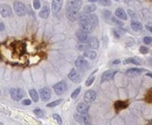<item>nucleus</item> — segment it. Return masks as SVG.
<instances>
[{
  "label": "nucleus",
  "mask_w": 152,
  "mask_h": 125,
  "mask_svg": "<svg viewBox=\"0 0 152 125\" xmlns=\"http://www.w3.org/2000/svg\"><path fill=\"white\" fill-rule=\"evenodd\" d=\"M75 65H76V68H77L78 70H80L81 72H86L87 70L89 69L88 62L83 56H80V57H78L77 59H76Z\"/></svg>",
  "instance_id": "nucleus-3"
},
{
  "label": "nucleus",
  "mask_w": 152,
  "mask_h": 125,
  "mask_svg": "<svg viewBox=\"0 0 152 125\" xmlns=\"http://www.w3.org/2000/svg\"><path fill=\"white\" fill-rule=\"evenodd\" d=\"M146 76H148V77H151V78H152V73H146Z\"/></svg>",
  "instance_id": "nucleus-44"
},
{
  "label": "nucleus",
  "mask_w": 152,
  "mask_h": 125,
  "mask_svg": "<svg viewBox=\"0 0 152 125\" xmlns=\"http://www.w3.org/2000/svg\"><path fill=\"white\" fill-rule=\"evenodd\" d=\"M113 34H114L115 37H117V38H119V37H120V35H121V34H119V33H118L116 30H113Z\"/></svg>",
  "instance_id": "nucleus-41"
},
{
  "label": "nucleus",
  "mask_w": 152,
  "mask_h": 125,
  "mask_svg": "<svg viewBox=\"0 0 152 125\" xmlns=\"http://www.w3.org/2000/svg\"><path fill=\"white\" fill-rule=\"evenodd\" d=\"M81 89H82L81 87H78L76 90H74V91H73V93L71 94V97H72L73 99H75L76 97H77V96L79 95V94H80V92H81Z\"/></svg>",
  "instance_id": "nucleus-28"
},
{
  "label": "nucleus",
  "mask_w": 152,
  "mask_h": 125,
  "mask_svg": "<svg viewBox=\"0 0 152 125\" xmlns=\"http://www.w3.org/2000/svg\"><path fill=\"white\" fill-rule=\"evenodd\" d=\"M74 117L79 123H82V124H89L90 123V117L87 114H82V113L77 112L74 114Z\"/></svg>",
  "instance_id": "nucleus-7"
},
{
  "label": "nucleus",
  "mask_w": 152,
  "mask_h": 125,
  "mask_svg": "<svg viewBox=\"0 0 152 125\" xmlns=\"http://www.w3.org/2000/svg\"><path fill=\"white\" fill-rule=\"evenodd\" d=\"M52 117L59 123V124H61L62 123V118H61V116H59V115H57V114H53L52 115Z\"/></svg>",
  "instance_id": "nucleus-36"
},
{
  "label": "nucleus",
  "mask_w": 152,
  "mask_h": 125,
  "mask_svg": "<svg viewBox=\"0 0 152 125\" xmlns=\"http://www.w3.org/2000/svg\"><path fill=\"white\" fill-rule=\"evenodd\" d=\"M144 42L145 44H151V43H152V37H150V36H145V37L144 38Z\"/></svg>",
  "instance_id": "nucleus-38"
},
{
  "label": "nucleus",
  "mask_w": 152,
  "mask_h": 125,
  "mask_svg": "<svg viewBox=\"0 0 152 125\" xmlns=\"http://www.w3.org/2000/svg\"><path fill=\"white\" fill-rule=\"evenodd\" d=\"M4 29H5V27H4V24H3V22H1L0 23V31H4Z\"/></svg>",
  "instance_id": "nucleus-42"
},
{
  "label": "nucleus",
  "mask_w": 152,
  "mask_h": 125,
  "mask_svg": "<svg viewBox=\"0 0 152 125\" xmlns=\"http://www.w3.org/2000/svg\"><path fill=\"white\" fill-rule=\"evenodd\" d=\"M115 15H116L118 18L122 19V20H126V19H128V15H126V13H124V11L122 8H118V9L115 11Z\"/></svg>",
  "instance_id": "nucleus-19"
},
{
  "label": "nucleus",
  "mask_w": 152,
  "mask_h": 125,
  "mask_svg": "<svg viewBox=\"0 0 152 125\" xmlns=\"http://www.w3.org/2000/svg\"><path fill=\"white\" fill-rule=\"evenodd\" d=\"M23 104L24 105H31L32 104V101H31V99H24L23 100Z\"/></svg>",
  "instance_id": "nucleus-39"
},
{
  "label": "nucleus",
  "mask_w": 152,
  "mask_h": 125,
  "mask_svg": "<svg viewBox=\"0 0 152 125\" xmlns=\"http://www.w3.org/2000/svg\"><path fill=\"white\" fill-rule=\"evenodd\" d=\"M82 0H68L67 2V10L79 11L82 7Z\"/></svg>",
  "instance_id": "nucleus-5"
},
{
  "label": "nucleus",
  "mask_w": 152,
  "mask_h": 125,
  "mask_svg": "<svg viewBox=\"0 0 152 125\" xmlns=\"http://www.w3.org/2000/svg\"><path fill=\"white\" fill-rule=\"evenodd\" d=\"M34 114H35V116H37L38 117H43L44 116V112H43V110H41V109H34Z\"/></svg>",
  "instance_id": "nucleus-31"
},
{
  "label": "nucleus",
  "mask_w": 152,
  "mask_h": 125,
  "mask_svg": "<svg viewBox=\"0 0 152 125\" xmlns=\"http://www.w3.org/2000/svg\"><path fill=\"white\" fill-rule=\"evenodd\" d=\"M39 15H40V17H42L44 19H46V18L48 17V15H49V9H48V7L47 5H45L43 7V9L40 11Z\"/></svg>",
  "instance_id": "nucleus-21"
},
{
  "label": "nucleus",
  "mask_w": 152,
  "mask_h": 125,
  "mask_svg": "<svg viewBox=\"0 0 152 125\" xmlns=\"http://www.w3.org/2000/svg\"><path fill=\"white\" fill-rule=\"evenodd\" d=\"M128 106V104L125 101H116L114 103V107H115V110L117 112H119L121 109H125Z\"/></svg>",
  "instance_id": "nucleus-20"
},
{
  "label": "nucleus",
  "mask_w": 152,
  "mask_h": 125,
  "mask_svg": "<svg viewBox=\"0 0 152 125\" xmlns=\"http://www.w3.org/2000/svg\"><path fill=\"white\" fill-rule=\"evenodd\" d=\"M62 102V99H59V100H55V101H53V102H50V103H48V104H47V106L48 107H55V106H57L58 104H60Z\"/></svg>",
  "instance_id": "nucleus-32"
},
{
  "label": "nucleus",
  "mask_w": 152,
  "mask_h": 125,
  "mask_svg": "<svg viewBox=\"0 0 152 125\" xmlns=\"http://www.w3.org/2000/svg\"><path fill=\"white\" fill-rule=\"evenodd\" d=\"M79 26L82 30L88 33H92L98 26V18L95 14H85L83 13L79 19Z\"/></svg>",
  "instance_id": "nucleus-1"
},
{
  "label": "nucleus",
  "mask_w": 152,
  "mask_h": 125,
  "mask_svg": "<svg viewBox=\"0 0 152 125\" xmlns=\"http://www.w3.org/2000/svg\"><path fill=\"white\" fill-rule=\"evenodd\" d=\"M87 43L89 45V47H90V48H93V49H97V48H99V40H98L96 37H94V36L89 37Z\"/></svg>",
  "instance_id": "nucleus-17"
},
{
  "label": "nucleus",
  "mask_w": 152,
  "mask_h": 125,
  "mask_svg": "<svg viewBox=\"0 0 152 125\" xmlns=\"http://www.w3.org/2000/svg\"><path fill=\"white\" fill-rule=\"evenodd\" d=\"M11 96L13 100L15 101H19L23 98V96H25V92L22 89L19 88H13L11 90Z\"/></svg>",
  "instance_id": "nucleus-6"
},
{
  "label": "nucleus",
  "mask_w": 152,
  "mask_h": 125,
  "mask_svg": "<svg viewBox=\"0 0 152 125\" xmlns=\"http://www.w3.org/2000/svg\"><path fill=\"white\" fill-rule=\"evenodd\" d=\"M96 56H97L96 52L95 51H92V50H90V49H88V50H86V51L84 52V57L89 58L91 60L95 59L96 58Z\"/></svg>",
  "instance_id": "nucleus-18"
},
{
  "label": "nucleus",
  "mask_w": 152,
  "mask_h": 125,
  "mask_svg": "<svg viewBox=\"0 0 152 125\" xmlns=\"http://www.w3.org/2000/svg\"><path fill=\"white\" fill-rule=\"evenodd\" d=\"M29 94H30L31 98L32 99V100H33L34 102H37V101H38L39 96H38V93L36 92V90H35V89H31V90H30V92H29Z\"/></svg>",
  "instance_id": "nucleus-23"
},
{
  "label": "nucleus",
  "mask_w": 152,
  "mask_h": 125,
  "mask_svg": "<svg viewBox=\"0 0 152 125\" xmlns=\"http://www.w3.org/2000/svg\"><path fill=\"white\" fill-rule=\"evenodd\" d=\"M149 124H152V120H150V121H149Z\"/></svg>",
  "instance_id": "nucleus-46"
},
{
  "label": "nucleus",
  "mask_w": 152,
  "mask_h": 125,
  "mask_svg": "<svg viewBox=\"0 0 152 125\" xmlns=\"http://www.w3.org/2000/svg\"><path fill=\"white\" fill-rule=\"evenodd\" d=\"M68 78L72 81V82H74V83H79L80 81H81V76H80V73L76 71L75 69H72L70 72H69V73H68Z\"/></svg>",
  "instance_id": "nucleus-9"
},
{
  "label": "nucleus",
  "mask_w": 152,
  "mask_h": 125,
  "mask_svg": "<svg viewBox=\"0 0 152 125\" xmlns=\"http://www.w3.org/2000/svg\"><path fill=\"white\" fill-rule=\"evenodd\" d=\"M99 3L104 6V7H107V6H110L111 5V2H110V0H98Z\"/></svg>",
  "instance_id": "nucleus-30"
},
{
  "label": "nucleus",
  "mask_w": 152,
  "mask_h": 125,
  "mask_svg": "<svg viewBox=\"0 0 152 125\" xmlns=\"http://www.w3.org/2000/svg\"><path fill=\"white\" fill-rule=\"evenodd\" d=\"M40 7H41L40 0H34V1H33V8L35 10H38V9H40Z\"/></svg>",
  "instance_id": "nucleus-35"
},
{
  "label": "nucleus",
  "mask_w": 152,
  "mask_h": 125,
  "mask_svg": "<svg viewBox=\"0 0 152 125\" xmlns=\"http://www.w3.org/2000/svg\"><path fill=\"white\" fill-rule=\"evenodd\" d=\"M115 1H120V0H115Z\"/></svg>",
  "instance_id": "nucleus-47"
},
{
  "label": "nucleus",
  "mask_w": 152,
  "mask_h": 125,
  "mask_svg": "<svg viewBox=\"0 0 152 125\" xmlns=\"http://www.w3.org/2000/svg\"><path fill=\"white\" fill-rule=\"evenodd\" d=\"M146 29H147L150 33H152V22H150V23H148V24L146 25Z\"/></svg>",
  "instance_id": "nucleus-40"
},
{
  "label": "nucleus",
  "mask_w": 152,
  "mask_h": 125,
  "mask_svg": "<svg viewBox=\"0 0 152 125\" xmlns=\"http://www.w3.org/2000/svg\"><path fill=\"white\" fill-rule=\"evenodd\" d=\"M111 22L113 23V24H115V25H117V26H123L124 25V23L121 21V20H119V19H117L116 17H114V16H112L111 17Z\"/></svg>",
  "instance_id": "nucleus-29"
},
{
  "label": "nucleus",
  "mask_w": 152,
  "mask_h": 125,
  "mask_svg": "<svg viewBox=\"0 0 152 125\" xmlns=\"http://www.w3.org/2000/svg\"><path fill=\"white\" fill-rule=\"evenodd\" d=\"M63 6V0H52V9L53 13H58Z\"/></svg>",
  "instance_id": "nucleus-15"
},
{
  "label": "nucleus",
  "mask_w": 152,
  "mask_h": 125,
  "mask_svg": "<svg viewBox=\"0 0 152 125\" xmlns=\"http://www.w3.org/2000/svg\"><path fill=\"white\" fill-rule=\"evenodd\" d=\"M13 9H14V12L17 15L19 16H23L26 14L27 13V8L25 6L24 3L20 2V1H15L13 3Z\"/></svg>",
  "instance_id": "nucleus-2"
},
{
  "label": "nucleus",
  "mask_w": 152,
  "mask_h": 125,
  "mask_svg": "<svg viewBox=\"0 0 152 125\" xmlns=\"http://www.w3.org/2000/svg\"><path fill=\"white\" fill-rule=\"evenodd\" d=\"M89 2H91V3H93V2H96V1H98V0H88Z\"/></svg>",
  "instance_id": "nucleus-45"
},
{
  "label": "nucleus",
  "mask_w": 152,
  "mask_h": 125,
  "mask_svg": "<svg viewBox=\"0 0 152 125\" xmlns=\"http://www.w3.org/2000/svg\"><path fill=\"white\" fill-rule=\"evenodd\" d=\"M95 98H96V93L93 90H88L84 95V100L88 103H91L92 101H94Z\"/></svg>",
  "instance_id": "nucleus-13"
},
{
  "label": "nucleus",
  "mask_w": 152,
  "mask_h": 125,
  "mask_svg": "<svg viewBox=\"0 0 152 125\" xmlns=\"http://www.w3.org/2000/svg\"><path fill=\"white\" fill-rule=\"evenodd\" d=\"M88 33L84 31V30H78L77 32H76V36H77V38L79 39L80 42H84V43H87L88 40Z\"/></svg>",
  "instance_id": "nucleus-11"
},
{
  "label": "nucleus",
  "mask_w": 152,
  "mask_h": 125,
  "mask_svg": "<svg viewBox=\"0 0 152 125\" xmlns=\"http://www.w3.org/2000/svg\"><path fill=\"white\" fill-rule=\"evenodd\" d=\"M83 13H80L79 11H72V10H66V15L68 20L70 21H76L79 20Z\"/></svg>",
  "instance_id": "nucleus-8"
},
{
  "label": "nucleus",
  "mask_w": 152,
  "mask_h": 125,
  "mask_svg": "<svg viewBox=\"0 0 152 125\" xmlns=\"http://www.w3.org/2000/svg\"><path fill=\"white\" fill-rule=\"evenodd\" d=\"M112 63H113V64H119V63H120V60H115V61H113Z\"/></svg>",
  "instance_id": "nucleus-43"
},
{
  "label": "nucleus",
  "mask_w": 152,
  "mask_h": 125,
  "mask_svg": "<svg viewBox=\"0 0 152 125\" xmlns=\"http://www.w3.org/2000/svg\"><path fill=\"white\" fill-rule=\"evenodd\" d=\"M148 48L147 47H144V46H142V47H140V53L141 54H143V55H146L147 53H148Z\"/></svg>",
  "instance_id": "nucleus-34"
},
{
  "label": "nucleus",
  "mask_w": 152,
  "mask_h": 125,
  "mask_svg": "<svg viewBox=\"0 0 152 125\" xmlns=\"http://www.w3.org/2000/svg\"><path fill=\"white\" fill-rule=\"evenodd\" d=\"M124 64L132 63V64H134V65H138V66H140V65H141L140 61H138L136 58H128V59H125V60L124 61Z\"/></svg>",
  "instance_id": "nucleus-26"
},
{
  "label": "nucleus",
  "mask_w": 152,
  "mask_h": 125,
  "mask_svg": "<svg viewBox=\"0 0 152 125\" xmlns=\"http://www.w3.org/2000/svg\"><path fill=\"white\" fill-rule=\"evenodd\" d=\"M117 73H118L117 71H111V70L106 71V72L102 74V82L111 80V79L114 78V76H115V74H116Z\"/></svg>",
  "instance_id": "nucleus-12"
},
{
  "label": "nucleus",
  "mask_w": 152,
  "mask_h": 125,
  "mask_svg": "<svg viewBox=\"0 0 152 125\" xmlns=\"http://www.w3.org/2000/svg\"><path fill=\"white\" fill-rule=\"evenodd\" d=\"M89 48V45L88 44H86L84 42H81L78 46H77V49L79 50V51H86V50H88Z\"/></svg>",
  "instance_id": "nucleus-27"
},
{
  "label": "nucleus",
  "mask_w": 152,
  "mask_h": 125,
  "mask_svg": "<svg viewBox=\"0 0 152 125\" xmlns=\"http://www.w3.org/2000/svg\"><path fill=\"white\" fill-rule=\"evenodd\" d=\"M53 90H54L55 94L58 95H61L65 94V93L67 92V90H68L67 82L64 81V80H62V81L56 83V84L53 86Z\"/></svg>",
  "instance_id": "nucleus-4"
},
{
  "label": "nucleus",
  "mask_w": 152,
  "mask_h": 125,
  "mask_svg": "<svg viewBox=\"0 0 152 125\" xmlns=\"http://www.w3.org/2000/svg\"><path fill=\"white\" fill-rule=\"evenodd\" d=\"M95 10H96V6L95 5H88V6H86L84 8V13L85 14H90Z\"/></svg>",
  "instance_id": "nucleus-25"
},
{
  "label": "nucleus",
  "mask_w": 152,
  "mask_h": 125,
  "mask_svg": "<svg viewBox=\"0 0 152 125\" xmlns=\"http://www.w3.org/2000/svg\"><path fill=\"white\" fill-rule=\"evenodd\" d=\"M131 28L135 32H140L143 29V25L139 21H132L131 22Z\"/></svg>",
  "instance_id": "nucleus-22"
},
{
  "label": "nucleus",
  "mask_w": 152,
  "mask_h": 125,
  "mask_svg": "<svg viewBox=\"0 0 152 125\" xmlns=\"http://www.w3.org/2000/svg\"><path fill=\"white\" fill-rule=\"evenodd\" d=\"M0 13H1V15L3 17H7L12 14V9L9 5H1V7H0Z\"/></svg>",
  "instance_id": "nucleus-16"
},
{
  "label": "nucleus",
  "mask_w": 152,
  "mask_h": 125,
  "mask_svg": "<svg viewBox=\"0 0 152 125\" xmlns=\"http://www.w3.org/2000/svg\"><path fill=\"white\" fill-rule=\"evenodd\" d=\"M94 80H95L94 76H90V77L88 78V80L86 81V85H87V86H90V85L94 82Z\"/></svg>",
  "instance_id": "nucleus-33"
},
{
  "label": "nucleus",
  "mask_w": 152,
  "mask_h": 125,
  "mask_svg": "<svg viewBox=\"0 0 152 125\" xmlns=\"http://www.w3.org/2000/svg\"><path fill=\"white\" fill-rule=\"evenodd\" d=\"M110 15H111L110 11H104V12H103V16H104V18H105L106 20H108V18Z\"/></svg>",
  "instance_id": "nucleus-37"
},
{
  "label": "nucleus",
  "mask_w": 152,
  "mask_h": 125,
  "mask_svg": "<svg viewBox=\"0 0 152 125\" xmlns=\"http://www.w3.org/2000/svg\"><path fill=\"white\" fill-rule=\"evenodd\" d=\"M89 103L88 102H82V103H79L78 106H77V112L79 113H82V114H88V110H89Z\"/></svg>",
  "instance_id": "nucleus-14"
},
{
  "label": "nucleus",
  "mask_w": 152,
  "mask_h": 125,
  "mask_svg": "<svg viewBox=\"0 0 152 125\" xmlns=\"http://www.w3.org/2000/svg\"><path fill=\"white\" fill-rule=\"evenodd\" d=\"M144 72V69H139V68H132L126 71V73L128 74H140L141 73Z\"/></svg>",
  "instance_id": "nucleus-24"
},
{
  "label": "nucleus",
  "mask_w": 152,
  "mask_h": 125,
  "mask_svg": "<svg viewBox=\"0 0 152 125\" xmlns=\"http://www.w3.org/2000/svg\"><path fill=\"white\" fill-rule=\"evenodd\" d=\"M50 95H52V91L48 87H45L40 90V96L43 101H48L50 98Z\"/></svg>",
  "instance_id": "nucleus-10"
}]
</instances>
